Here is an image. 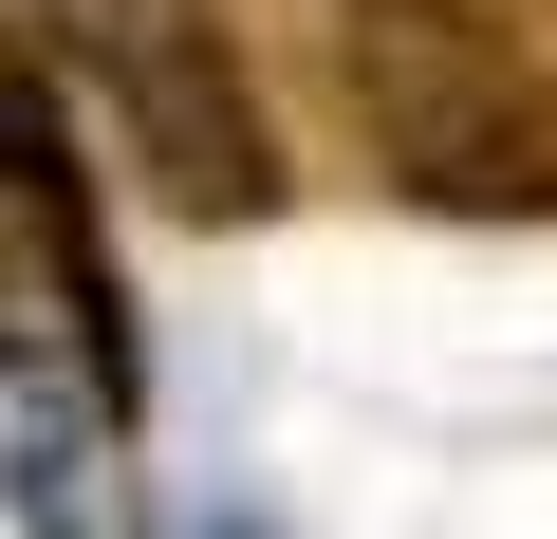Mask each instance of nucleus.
<instances>
[{
    "instance_id": "1",
    "label": "nucleus",
    "mask_w": 557,
    "mask_h": 539,
    "mask_svg": "<svg viewBox=\"0 0 557 539\" xmlns=\"http://www.w3.org/2000/svg\"><path fill=\"white\" fill-rule=\"evenodd\" d=\"M335 131L428 223H557V20L539 0H335Z\"/></svg>"
},
{
    "instance_id": "2",
    "label": "nucleus",
    "mask_w": 557,
    "mask_h": 539,
    "mask_svg": "<svg viewBox=\"0 0 557 539\" xmlns=\"http://www.w3.org/2000/svg\"><path fill=\"white\" fill-rule=\"evenodd\" d=\"M57 94H94V131L131 149V186L168 205V223H205V242H242V223H278V112H260V57H242V20L223 0H57V57H38Z\"/></svg>"
},
{
    "instance_id": "3",
    "label": "nucleus",
    "mask_w": 557,
    "mask_h": 539,
    "mask_svg": "<svg viewBox=\"0 0 557 539\" xmlns=\"http://www.w3.org/2000/svg\"><path fill=\"white\" fill-rule=\"evenodd\" d=\"M539 20H557V0H539Z\"/></svg>"
}]
</instances>
